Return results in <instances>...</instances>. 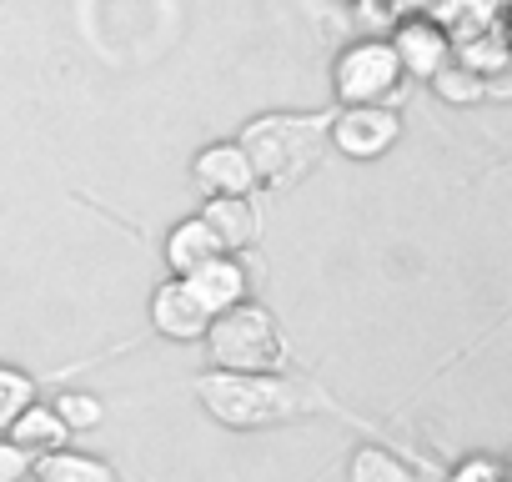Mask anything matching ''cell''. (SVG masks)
Returning <instances> with one entry per match:
<instances>
[{
	"instance_id": "obj_1",
	"label": "cell",
	"mask_w": 512,
	"mask_h": 482,
	"mask_svg": "<svg viewBox=\"0 0 512 482\" xmlns=\"http://www.w3.org/2000/svg\"><path fill=\"white\" fill-rule=\"evenodd\" d=\"M201 412L231 432H256V427H282V422H297L307 412H317L312 392L287 382L282 372H196L191 382Z\"/></svg>"
},
{
	"instance_id": "obj_2",
	"label": "cell",
	"mask_w": 512,
	"mask_h": 482,
	"mask_svg": "<svg viewBox=\"0 0 512 482\" xmlns=\"http://www.w3.org/2000/svg\"><path fill=\"white\" fill-rule=\"evenodd\" d=\"M236 146L246 151L256 186H297L327 151V116H307V111L251 116Z\"/></svg>"
},
{
	"instance_id": "obj_3",
	"label": "cell",
	"mask_w": 512,
	"mask_h": 482,
	"mask_svg": "<svg viewBox=\"0 0 512 482\" xmlns=\"http://www.w3.org/2000/svg\"><path fill=\"white\" fill-rule=\"evenodd\" d=\"M201 347H206V367L216 372H282L287 362V337L272 307L251 302V297L216 312L201 332Z\"/></svg>"
},
{
	"instance_id": "obj_4",
	"label": "cell",
	"mask_w": 512,
	"mask_h": 482,
	"mask_svg": "<svg viewBox=\"0 0 512 482\" xmlns=\"http://www.w3.org/2000/svg\"><path fill=\"white\" fill-rule=\"evenodd\" d=\"M407 86L397 56L387 41H352L337 61H332V91L342 106H362V101H397Z\"/></svg>"
},
{
	"instance_id": "obj_5",
	"label": "cell",
	"mask_w": 512,
	"mask_h": 482,
	"mask_svg": "<svg viewBox=\"0 0 512 482\" xmlns=\"http://www.w3.org/2000/svg\"><path fill=\"white\" fill-rule=\"evenodd\" d=\"M397 141H402V116L387 101H362L327 116V146L347 161H382Z\"/></svg>"
},
{
	"instance_id": "obj_6",
	"label": "cell",
	"mask_w": 512,
	"mask_h": 482,
	"mask_svg": "<svg viewBox=\"0 0 512 482\" xmlns=\"http://www.w3.org/2000/svg\"><path fill=\"white\" fill-rule=\"evenodd\" d=\"M191 181L201 196H256V171L236 141H211L191 156Z\"/></svg>"
},
{
	"instance_id": "obj_7",
	"label": "cell",
	"mask_w": 512,
	"mask_h": 482,
	"mask_svg": "<svg viewBox=\"0 0 512 482\" xmlns=\"http://www.w3.org/2000/svg\"><path fill=\"white\" fill-rule=\"evenodd\" d=\"M181 282H186V292L201 302L206 317H216V312H226V307H236V302L251 297V277H246L241 257H231V252H216L211 262L191 267Z\"/></svg>"
},
{
	"instance_id": "obj_8",
	"label": "cell",
	"mask_w": 512,
	"mask_h": 482,
	"mask_svg": "<svg viewBox=\"0 0 512 482\" xmlns=\"http://www.w3.org/2000/svg\"><path fill=\"white\" fill-rule=\"evenodd\" d=\"M146 317H151V332L166 337V342H201V332H206V322H211V317L201 312V302L186 292L181 277H166V282L151 292Z\"/></svg>"
},
{
	"instance_id": "obj_9",
	"label": "cell",
	"mask_w": 512,
	"mask_h": 482,
	"mask_svg": "<svg viewBox=\"0 0 512 482\" xmlns=\"http://www.w3.org/2000/svg\"><path fill=\"white\" fill-rule=\"evenodd\" d=\"M387 46H392V56H397V66H402L407 81H432V71H442V66L452 61V41H447V31L432 26V21H407V26H397V31L387 36Z\"/></svg>"
},
{
	"instance_id": "obj_10",
	"label": "cell",
	"mask_w": 512,
	"mask_h": 482,
	"mask_svg": "<svg viewBox=\"0 0 512 482\" xmlns=\"http://www.w3.org/2000/svg\"><path fill=\"white\" fill-rule=\"evenodd\" d=\"M196 216L211 226V236L221 241V252H231V257H241L251 241L262 236V211H256L251 196H206Z\"/></svg>"
},
{
	"instance_id": "obj_11",
	"label": "cell",
	"mask_w": 512,
	"mask_h": 482,
	"mask_svg": "<svg viewBox=\"0 0 512 482\" xmlns=\"http://www.w3.org/2000/svg\"><path fill=\"white\" fill-rule=\"evenodd\" d=\"M6 437L16 442V447H26L31 457H46V452H56V447H71V427L56 417V407L51 402H31L11 427H6Z\"/></svg>"
},
{
	"instance_id": "obj_12",
	"label": "cell",
	"mask_w": 512,
	"mask_h": 482,
	"mask_svg": "<svg viewBox=\"0 0 512 482\" xmlns=\"http://www.w3.org/2000/svg\"><path fill=\"white\" fill-rule=\"evenodd\" d=\"M31 482H121L116 467L96 452H76V447H56L46 457L31 462Z\"/></svg>"
},
{
	"instance_id": "obj_13",
	"label": "cell",
	"mask_w": 512,
	"mask_h": 482,
	"mask_svg": "<svg viewBox=\"0 0 512 482\" xmlns=\"http://www.w3.org/2000/svg\"><path fill=\"white\" fill-rule=\"evenodd\" d=\"M216 252H221V241L211 236V226H206L201 216H181V221L166 231V267H171V277H186L191 267L211 262Z\"/></svg>"
},
{
	"instance_id": "obj_14",
	"label": "cell",
	"mask_w": 512,
	"mask_h": 482,
	"mask_svg": "<svg viewBox=\"0 0 512 482\" xmlns=\"http://www.w3.org/2000/svg\"><path fill=\"white\" fill-rule=\"evenodd\" d=\"M427 86H432V96H437L442 106H457V111L487 101V81H482V71H472V66H462V61H447L442 71H432Z\"/></svg>"
},
{
	"instance_id": "obj_15",
	"label": "cell",
	"mask_w": 512,
	"mask_h": 482,
	"mask_svg": "<svg viewBox=\"0 0 512 482\" xmlns=\"http://www.w3.org/2000/svg\"><path fill=\"white\" fill-rule=\"evenodd\" d=\"M347 482H417V472L392 452V447H377V442H362L347 462Z\"/></svg>"
},
{
	"instance_id": "obj_16",
	"label": "cell",
	"mask_w": 512,
	"mask_h": 482,
	"mask_svg": "<svg viewBox=\"0 0 512 482\" xmlns=\"http://www.w3.org/2000/svg\"><path fill=\"white\" fill-rule=\"evenodd\" d=\"M36 397H41V382H36L26 367L0 362V432H6V427H11Z\"/></svg>"
},
{
	"instance_id": "obj_17",
	"label": "cell",
	"mask_w": 512,
	"mask_h": 482,
	"mask_svg": "<svg viewBox=\"0 0 512 482\" xmlns=\"http://www.w3.org/2000/svg\"><path fill=\"white\" fill-rule=\"evenodd\" d=\"M51 407H56V417L71 427V437H81V432H101V427H106V402H101L96 392L71 387V392H61Z\"/></svg>"
},
{
	"instance_id": "obj_18",
	"label": "cell",
	"mask_w": 512,
	"mask_h": 482,
	"mask_svg": "<svg viewBox=\"0 0 512 482\" xmlns=\"http://www.w3.org/2000/svg\"><path fill=\"white\" fill-rule=\"evenodd\" d=\"M447 482H507V472H502V462H497V457L472 452V457H462V462L447 472Z\"/></svg>"
},
{
	"instance_id": "obj_19",
	"label": "cell",
	"mask_w": 512,
	"mask_h": 482,
	"mask_svg": "<svg viewBox=\"0 0 512 482\" xmlns=\"http://www.w3.org/2000/svg\"><path fill=\"white\" fill-rule=\"evenodd\" d=\"M31 452L26 447H16L6 432H0V482H31Z\"/></svg>"
},
{
	"instance_id": "obj_20",
	"label": "cell",
	"mask_w": 512,
	"mask_h": 482,
	"mask_svg": "<svg viewBox=\"0 0 512 482\" xmlns=\"http://www.w3.org/2000/svg\"><path fill=\"white\" fill-rule=\"evenodd\" d=\"M337 6H357V0H337Z\"/></svg>"
}]
</instances>
